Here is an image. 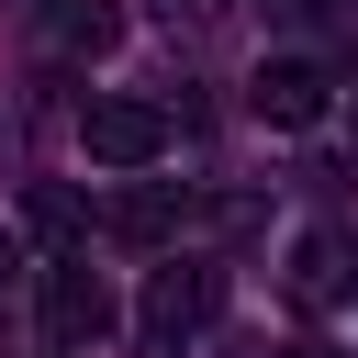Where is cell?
Listing matches in <instances>:
<instances>
[{"mask_svg": "<svg viewBox=\"0 0 358 358\" xmlns=\"http://www.w3.org/2000/svg\"><path fill=\"white\" fill-rule=\"evenodd\" d=\"M34 22H45V45H67V56H112V45H123V0H34Z\"/></svg>", "mask_w": 358, "mask_h": 358, "instance_id": "obj_7", "label": "cell"}, {"mask_svg": "<svg viewBox=\"0 0 358 358\" xmlns=\"http://www.w3.org/2000/svg\"><path fill=\"white\" fill-rule=\"evenodd\" d=\"M257 11H268V22H313L324 0H257Z\"/></svg>", "mask_w": 358, "mask_h": 358, "instance_id": "obj_10", "label": "cell"}, {"mask_svg": "<svg viewBox=\"0 0 358 358\" xmlns=\"http://www.w3.org/2000/svg\"><path fill=\"white\" fill-rule=\"evenodd\" d=\"M11 268H22V235H11V224H0V280H11Z\"/></svg>", "mask_w": 358, "mask_h": 358, "instance_id": "obj_12", "label": "cell"}, {"mask_svg": "<svg viewBox=\"0 0 358 358\" xmlns=\"http://www.w3.org/2000/svg\"><path fill=\"white\" fill-rule=\"evenodd\" d=\"M213 302H224V268H157V291H145V347H179V336H201L213 324Z\"/></svg>", "mask_w": 358, "mask_h": 358, "instance_id": "obj_4", "label": "cell"}, {"mask_svg": "<svg viewBox=\"0 0 358 358\" xmlns=\"http://www.w3.org/2000/svg\"><path fill=\"white\" fill-rule=\"evenodd\" d=\"M179 213H190V201H179L168 179H134V190H112V201H101V235H112V246H168V235H179Z\"/></svg>", "mask_w": 358, "mask_h": 358, "instance_id": "obj_6", "label": "cell"}, {"mask_svg": "<svg viewBox=\"0 0 358 358\" xmlns=\"http://www.w3.org/2000/svg\"><path fill=\"white\" fill-rule=\"evenodd\" d=\"M324 101H336V78H324L313 56H280V67H257V112H268L280 134H302V123H324Z\"/></svg>", "mask_w": 358, "mask_h": 358, "instance_id": "obj_5", "label": "cell"}, {"mask_svg": "<svg viewBox=\"0 0 358 358\" xmlns=\"http://www.w3.org/2000/svg\"><path fill=\"white\" fill-rule=\"evenodd\" d=\"M45 336H56L67 358H90V347L112 336V280H101L90 257H56V268H45Z\"/></svg>", "mask_w": 358, "mask_h": 358, "instance_id": "obj_2", "label": "cell"}, {"mask_svg": "<svg viewBox=\"0 0 358 358\" xmlns=\"http://www.w3.org/2000/svg\"><path fill=\"white\" fill-rule=\"evenodd\" d=\"M145 11H157L168 34H201V22H224V0H145Z\"/></svg>", "mask_w": 358, "mask_h": 358, "instance_id": "obj_9", "label": "cell"}, {"mask_svg": "<svg viewBox=\"0 0 358 358\" xmlns=\"http://www.w3.org/2000/svg\"><path fill=\"white\" fill-rule=\"evenodd\" d=\"M280 291H291L302 313H336V302L358 291V246H347L336 224H313V235H291V268H280Z\"/></svg>", "mask_w": 358, "mask_h": 358, "instance_id": "obj_3", "label": "cell"}, {"mask_svg": "<svg viewBox=\"0 0 358 358\" xmlns=\"http://www.w3.org/2000/svg\"><path fill=\"white\" fill-rule=\"evenodd\" d=\"M78 145H90V168H157L168 157V112L134 101V90H101L78 112Z\"/></svg>", "mask_w": 358, "mask_h": 358, "instance_id": "obj_1", "label": "cell"}, {"mask_svg": "<svg viewBox=\"0 0 358 358\" xmlns=\"http://www.w3.org/2000/svg\"><path fill=\"white\" fill-rule=\"evenodd\" d=\"M22 224L67 246V235H90V201H78V190H34V201H22Z\"/></svg>", "mask_w": 358, "mask_h": 358, "instance_id": "obj_8", "label": "cell"}, {"mask_svg": "<svg viewBox=\"0 0 358 358\" xmlns=\"http://www.w3.org/2000/svg\"><path fill=\"white\" fill-rule=\"evenodd\" d=\"M280 358H347V347H336V336H291Z\"/></svg>", "mask_w": 358, "mask_h": 358, "instance_id": "obj_11", "label": "cell"}]
</instances>
